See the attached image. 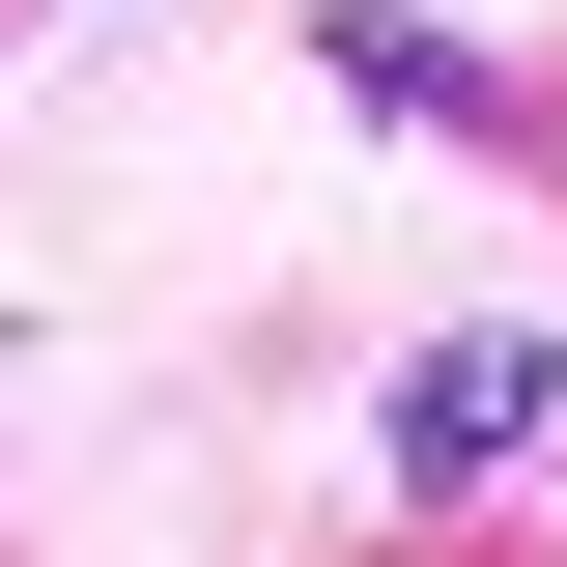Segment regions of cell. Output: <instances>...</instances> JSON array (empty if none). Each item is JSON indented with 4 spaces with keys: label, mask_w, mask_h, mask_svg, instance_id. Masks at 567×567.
Returning a JSON list of instances; mask_svg holds the SVG:
<instances>
[{
    "label": "cell",
    "mask_w": 567,
    "mask_h": 567,
    "mask_svg": "<svg viewBox=\"0 0 567 567\" xmlns=\"http://www.w3.org/2000/svg\"><path fill=\"white\" fill-rule=\"evenodd\" d=\"M539 425H567V341L539 312H454V341H398V425H369V454L454 511V483H539Z\"/></svg>",
    "instance_id": "cell-1"
},
{
    "label": "cell",
    "mask_w": 567,
    "mask_h": 567,
    "mask_svg": "<svg viewBox=\"0 0 567 567\" xmlns=\"http://www.w3.org/2000/svg\"><path fill=\"white\" fill-rule=\"evenodd\" d=\"M341 85L398 142H511V58H454V29H341Z\"/></svg>",
    "instance_id": "cell-2"
}]
</instances>
